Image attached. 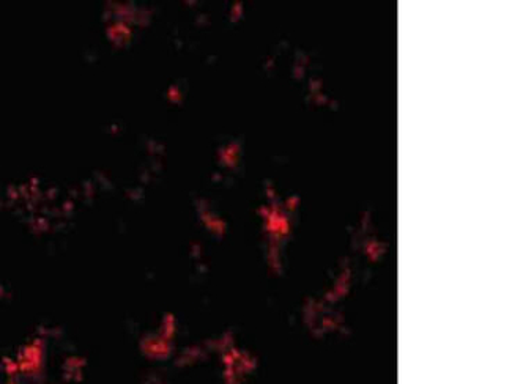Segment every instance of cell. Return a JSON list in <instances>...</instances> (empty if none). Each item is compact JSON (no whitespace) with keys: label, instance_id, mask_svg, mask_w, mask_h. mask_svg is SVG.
I'll use <instances>...</instances> for the list:
<instances>
[{"label":"cell","instance_id":"cell-1","mask_svg":"<svg viewBox=\"0 0 512 384\" xmlns=\"http://www.w3.org/2000/svg\"><path fill=\"white\" fill-rule=\"evenodd\" d=\"M256 372V361L242 348H224L219 356L221 384H248Z\"/></svg>","mask_w":512,"mask_h":384}]
</instances>
